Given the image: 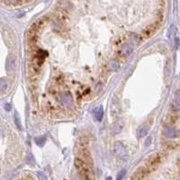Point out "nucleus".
<instances>
[{
  "label": "nucleus",
  "instance_id": "nucleus-14",
  "mask_svg": "<svg viewBox=\"0 0 180 180\" xmlns=\"http://www.w3.org/2000/svg\"><path fill=\"white\" fill-rule=\"evenodd\" d=\"M15 124L16 125V127L18 128L19 130H22L23 127H22V123H21V120H20V117H19V114L15 112Z\"/></svg>",
  "mask_w": 180,
  "mask_h": 180
},
{
  "label": "nucleus",
  "instance_id": "nucleus-11",
  "mask_svg": "<svg viewBox=\"0 0 180 180\" xmlns=\"http://www.w3.org/2000/svg\"><path fill=\"white\" fill-rule=\"evenodd\" d=\"M15 59L12 56H9L7 58V61H6V68H7V70L9 72H11L15 69Z\"/></svg>",
  "mask_w": 180,
  "mask_h": 180
},
{
  "label": "nucleus",
  "instance_id": "nucleus-10",
  "mask_svg": "<svg viewBox=\"0 0 180 180\" xmlns=\"http://www.w3.org/2000/svg\"><path fill=\"white\" fill-rule=\"evenodd\" d=\"M94 115H95L96 120L98 122H101L103 119V116H104V110H103V107L102 106L96 107L94 110Z\"/></svg>",
  "mask_w": 180,
  "mask_h": 180
},
{
  "label": "nucleus",
  "instance_id": "nucleus-18",
  "mask_svg": "<svg viewBox=\"0 0 180 180\" xmlns=\"http://www.w3.org/2000/svg\"><path fill=\"white\" fill-rule=\"evenodd\" d=\"M125 173H126V170H125V169L121 170V171L119 172L118 176H117V180H122V179H123V177H124V175H125Z\"/></svg>",
  "mask_w": 180,
  "mask_h": 180
},
{
  "label": "nucleus",
  "instance_id": "nucleus-15",
  "mask_svg": "<svg viewBox=\"0 0 180 180\" xmlns=\"http://www.w3.org/2000/svg\"><path fill=\"white\" fill-rule=\"evenodd\" d=\"M45 140H46V137L45 136H41L35 139V142L38 146H42L45 143Z\"/></svg>",
  "mask_w": 180,
  "mask_h": 180
},
{
  "label": "nucleus",
  "instance_id": "nucleus-17",
  "mask_svg": "<svg viewBox=\"0 0 180 180\" xmlns=\"http://www.w3.org/2000/svg\"><path fill=\"white\" fill-rule=\"evenodd\" d=\"M175 105L180 107V91H177L175 95Z\"/></svg>",
  "mask_w": 180,
  "mask_h": 180
},
{
  "label": "nucleus",
  "instance_id": "nucleus-6",
  "mask_svg": "<svg viewBox=\"0 0 180 180\" xmlns=\"http://www.w3.org/2000/svg\"><path fill=\"white\" fill-rule=\"evenodd\" d=\"M133 51V48L132 45L130 44H125L124 46L122 48V50L118 52V55L122 59H124V58L130 56Z\"/></svg>",
  "mask_w": 180,
  "mask_h": 180
},
{
  "label": "nucleus",
  "instance_id": "nucleus-19",
  "mask_svg": "<svg viewBox=\"0 0 180 180\" xmlns=\"http://www.w3.org/2000/svg\"><path fill=\"white\" fill-rule=\"evenodd\" d=\"M27 162L30 164V165H34V157H33V155H32V154H29L28 155V157H27Z\"/></svg>",
  "mask_w": 180,
  "mask_h": 180
},
{
  "label": "nucleus",
  "instance_id": "nucleus-9",
  "mask_svg": "<svg viewBox=\"0 0 180 180\" xmlns=\"http://www.w3.org/2000/svg\"><path fill=\"white\" fill-rule=\"evenodd\" d=\"M124 128V122L123 121H117L115 122V123L114 124L113 127H112V132L114 133V134H118L122 132V130H123Z\"/></svg>",
  "mask_w": 180,
  "mask_h": 180
},
{
  "label": "nucleus",
  "instance_id": "nucleus-16",
  "mask_svg": "<svg viewBox=\"0 0 180 180\" xmlns=\"http://www.w3.org/2000/svg\"><path fill=\"white\" fill-rule=\"evenodd\" d=\"M6 88H7V83L5 82V79H1V81H0V90L3 93Z\"/></svg>",
  "mask_w": 180,
  "mask_h": 180
},
{
  "label": "nucleus",
  "instance_id": "nucleus-7",
  "mask_svg": "<svg viewBox=\"0 0 180 180\" xmlns=\"http://www.w3.org/2000/svg\"><path fill=\"white\" fill-rule=\"evenodd\" d=\"M120 110H121V106H120V103L117 97H114L112 104H111V114L113 116H117V115L120 114Z\"/></svg>",
  "mask_w": 180,
  "mask_h": 180
},
{
  "label": "nucleus",
  "instance_id": "nucleus-1",
  "mask_svg": "<svg viewBox=\"0 0 180 180\" xmlns=\"http://www.w3.org/2000/svg\"><path fill=\"white\" fill-rule=\"evenodd\" d=\"M75 166L79 174L81 180H92L93 178V168L88 166L81 158L77 157L75 159Z\"/></svg>",
  "mask_w": 180,
  "mask_h": 180
},
{
  "label": "nucleus",
  "instance_id": "nucleus-3",
  "mask_svg": "<svg viewBox=\"0 0 180 180\" xmlns=\"http://www.w3.org/2000/svg\"><path fill=\"white\" fill-rule=\"evenodd\" d=\"M161 23V20H158L156 22H154L153 24L148 25V26L144 29V31L142 32V36L145 38V39H148L150 36H152L154 34V33L158 30V28L159 27V24Z\"/></svg>",
  "mask_w": 180,
  "mask_h": 180
},
{
  "label": "nucleus",
  "instance_id": "nucleus-23",
  "mask_svg": "<svg viewBox=\"0 0 180 180\" xmlns=\"http://www.w3.org/2000/svg\"><path fill=\"white\" fill-rule=\"evenodd\" d=\"M112 67H113V70H117L118 69V64L115 62V61H113L112 62Z\"/></svg>",
  "mask_w": 180,
  "mask_h": 180
},
{
  "label": "nucleus",
  "instance_id": "nucleus-12",
  "mask_svg": "<svg viewBox=\"0 0 180 180\" xmlns=\"http://www.w3.org/2000/svg\"><path fill=\"white\" fill-rule=\"evenodd\" d=\"M177 132L172 127H169L165 130V135L169 138H174L177 136Z\"/></svg>",
  "mask_w": 180,
  "mask_h": 180
},
{
  "label": "nucleus",
  "instance_id": "nucleus-24",
  "mask_svg": "<svg viewBox=\"0 0 180 180\" xmlns=\"http://www.w3.org/2000/svg\"><path fill=\"white\" fill-rule=\"evenodd\" d=\"M19 0H7L8 4H12V5H16L18 3Z\"/></svg>",
  "mask_w": 180,
  "mask_h": 180
},
{
  "label": "nucleus",
  "instance_id": "nucleus-4",
  "mask_svg": "<svg viewBox=\"0 0 180 180\" xmlns=\"http://www.w3.org/2000/svg\"><path fill=\"white\" fill-rule=\"evenodd\" d=\"M59 101H60V103L64 107H67V108L71 107L72 105H73L72 96L70 95L69 93H61V94H60Z\"/></svg>",
  "mask_w": 180,
  "mask_h": 180
},
{
  "label": "nucleus",
  "instance_id": "nucleus-21",
  "mask_svg": "<svg viewBox=\"0 0 180 180\" xmlns=\"http://www.w3.org/2000/svg\"><path fill=\"white\" fill-rule=\"evenodd\" d=\"M38 177H40V179H41V180H48V179L46 178V177H45V176L42 174V173H41V172L38 173Z\"/></svg>",
  "mask_w": 180,
  "mask_h": 180
},
{
  "label": "nucleus",
  "instance_id": "nucleus-2",
  "mask_svg": "<svg viewBox=\"0 0 180 180\" xmlns=\"http://www.w3.org/2000/svg\"><path fill=\"white\" fill-rule=\"evenodd\" d=\"M114 153L115 155L122 160H125L128 158L127 150L121 141H116V142L114 143Z\"/></svg>",
  "mask_w": 180,
  "mask_h": 180
},
{
  "label": "nucleus",
  "instance_id": "nucleus-13",
  "mask_svg": "<svg viewBox=\"0 0 180 180\" xmlns=\"http://www.w3.org/2000/svg\"><path fill=\"white\" fill-rule=\"evenodd\" d=\"M147 132H148V130L146 127H140L137 131V135L139 138H143L147 135Z\"/></svg>",
  "mask_w": 180,
  "mask_h": 180
},
{
  "label": "nucleus",
  "instance_id": "nucleus-22",
  "mask_svg": "<svg viewBox=\"0 0 180 180\" xmlns=\"http://www.w3.org/2000/svg\"><path fill=\"white\" fill-rule=\"evenodd\" d=\"M151 141H152V138L151 137H148L147 140H146V146H150V144H151Z\"/></svg>",
  "mask_w": 180,
  "mask_h": 180
},
{
  "label": "nucleus",
  "instance_id": "nucleus-5",
  "mask_svg": "<svg viewBox=\"0 0 180 180\" xmlns=\"http://www.w3.org/2000/svg\"><path fill=\"white\" fill-rule=\"evenodd\" d=\"M148 172H149L148 168L141 167V168H140L137 171H135V173L132 177V180H141V179H143L146 177V175L148 174Z\"/></svg>",
  "mask_w": 180,
  "mask_h": 180
},
{
  "label": "nucleus",
  "instance_id": "nucleus-25",
  "mask_svg": "<svg viewBox=\"0 0 180 180\" xmlns=\"http://www.w3.org/2000/svg\"><path fill=\"white\" fill-rule=\"evenodd\" d=\"M106 180H112V177H108V178H107Z\"/></svg>",
  "mask_w": 180,
  "mask_h": 180
},
{
  "label": "nucleus",
  "instance_id": "nucleus-8",
  "mask_svg": "<svg viewBox=\"0 0 180 180\" xmlns=\"http://www.w3.org/2000/svg\"><path fill=\"white\" fill-rule=\"evenodd\" d=\"M160 161V157L159 155L157 154H154L152 157H150V159L148 161V169H151V168H155V167L159 163Z\"/></svg>",
  "mask_w": 180,
  "mask_h": 180
},
{
  "label": "nucleus",
  "instance_id": "nucleus-20",
  "mask_svg": "<svg viewBox=\"0 0 180 180\" xmlns=\"http://www.w3.org/2000/svg\"><path fill=\"white\" fill-rule=\"evenodd\" d=\"M4 107H5V109L6 111H10L11 109H12V105L9 104V103H5V105H4Z\"/></svg>",
  "mask_w": 180,
  "mask_h": 180
}]
</instances>
